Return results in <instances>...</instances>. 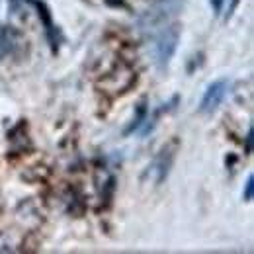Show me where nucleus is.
Segmentation results:
<instances>
[{
    "mask_svg": "<svg viewBox=\"0 0 254 254\" xmlns=\"http://www.w3.org/2000/svg\"><path fill=\"white\" fill-rule=\"evenodd\" d=\"M108 6H124V0H106Z\"/></svg>",
    "mask_w": 254,
    "mask_h": 254,
    "instance_id": "obj_12",
    "label": "nucleus"
},
{
    "mask_svg": "<svg viewBox=\"0 0 254 254\" xmlns=\"http://www.w3.org/2000/svg\"><path fill=\"white\" fill-rule=\"evenodd\" d=\"M239 2H241V0H233V2H231V8H229V12H227V18H229V16H231V14H233V12L237 10V6H239Z\"/></svg>",
    "mask_w": 254,
    "mask_h": 254,
    "instance_id": "obj_11",
    "label": "nucleus"
},
{
    "mask_svg": "<svg viewBox=\"0 0 254 254\" xmlns=\"http://www.w3.org/2000/svg\"><path fill=\"white\" fill-rule=\"evenodd\" d=\"M176 152H178V139H172L170 143H166L160 152L154 156L152 164L149 166V174H152V180L156 186H160L168 174H170V168L174 164V158H176Z\"/></svg>",
    "mask_w": 254,
    "mask_h": 254,
    "instance_id": "obj_3",
    "label": "nucleus"
},
{
    "mask_svg": "<svg viewBox=\"0 0 254 254\" xmlns=\"http://www.w3.org/2000/svg\"><path fill=\"white\" fill-rule=\"evenodd\" d=\"M178 102H180V98H178V96H174V98H172L168 104H162V106H158V108H156V110H154L151 116L147 114V118H145V122H143V124H145V127L141 129V135H143V137H147V135H149V133H151V131L156 127L158 120H160V116H162V114H168V112H172V110L176 108V104H178Z\"/></svg>",
    "mask_w": 254,
    "mask_h": 254,
    "instance_id": "obj_6",
    "label": "nucleus"
},
{
    "mask_svg": "<svg viewBox=\"0 0 254 254\" xmlns=\"http://www.w3.org/2000/svg\"><path fill=\"white\" fill-rule=\"evenodd\" d=\"M229 92V80L227 78H219L215 82H211L202 98V104H200V112L202 114H211L219 108V104L225 100Z\"/></svg>",
    "mask_w": 254,
    "mask_h": 254,
    "instance_id": "obj_5",
    "label": "nucleus"
},
{
    "mask_svg": "<svg viewBox=\"0 0 254 254\" xmlns=\"http://www.w3.org/2000/svg\"><path fill=\"white\" fill-rule=\"evenodd\" d=\"M180 31H182V25L178 22H168L154 37V55L160 69L168 67L170 59L174 57L180 41Z\"/></svg>",
    "mask_w": 254,
    "mask_h": 254,
    "instance_id": "obj_1",
    "label": "nucleus"
},
{
    "mask_svg": "<svg viewBox=\"0 0 254 254\" xmlns=\"http://www.w3.org/2000/svg\"><path fill=\"white\" fill-rule=\"evenodd\" d=\"M22 2H27L29 6H33V8L37 10V16H39L41 25H43V29H45L49 47H51L53 53H57V51H59V27H57L55 22H53V16H51L49 6H47L43 0H22Z\"/></svg>",
    "mask_w": 254,
    "mask_h": 254,
    "instance_id": "obj_4",
    "label": "nucleus"
},
{
    "mask_svg": "<svg viewBox=\"0 0 254 254\" xmlns=\"http://www.w3.org/2000/svg\"><path fill=\"white\" fill-rule=\"evenodd\" d=\"M209 2H211V8H213V12H215V14H219V12L223 10L225 0H209Z\"/></svg>",
    "mask_w": 254,
    "mask_h": 254,
    "instance_id": "obj_10",
    "label": "nucleus"
},
{
    "mask_svg": "<svg viewBox=\"0 0 254 254\" xmlns=\"http://www.w3.org/2000/svg\"><path fill=\"white\" fill-rule=\"evenodd\" d=\"M147 114H149V108H147V102L145 100H141L139 104H137V108H135V116H133V122L126 127V131H124V135H131V133H135L137 129H141L143 126V122H145V118H147Z\"/></svg>",
    "mask_w": 254,
    "mask_h": 254,
    "instance_id": "obj_7",
    "label": "nucleus"
},
{
    "mask_svg": "<svg viewBox=\"0 0 254 254\" xmlns=\"http://www.w3.org/2000/svg\"><path fill=\"white\" fill-rule=\"evenodd\" d=\"M133 82H135V73H133V69L127 67L126 63H118V65L98 82V86H100L102 92H106V94H110V96H118V94L129 90V88L133 86Z\"/></svg>",
    "mask_w": 254,
    "mask_h": 254,
    "instance_id": "obj_2",
    "label": "nucleus"
},
{
    "mask_svg": "<svg viewBox=\"0 0 254 254\" xmlns=\"http://www.w3.org/2000/svg\"><path fill=\"white\" fill-rule=\"evenodd\" d=\"M254 196V178L253 176H249V180H247V184H245V192H243V198H245V202H251Z\"/></svg>",
    "mask_w": 254,
    "mask_h": 254,
    "instance_id": "obj_8",
    "label": "nucleus"
},
{
    "mask_svg": "<svg viewBox=\"0 0 254 254\" xmlns=\"http://www.w3.org/2000/svg\"><path fill=\"white\" fill-rule=\"evenodd\" d=\"M253 139H254V131L253 129H249V133H247V141H245V152H247V154H251V152H253Z\"/></svg>",
    "mask_w": 254,
    "mask_h": 254,
    "instance_id": "obj_9",
    "label": "nucleus"
}]
</instances>
